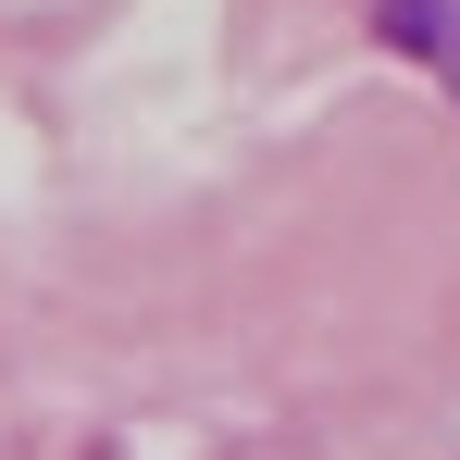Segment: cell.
Masks as SVG:
<instances>
[{
  "label": "cell",
  "mask_w": 460,
  "mask_h": 460,
  "mask_svg": "<svg viewBox=\"0 0 460 460\" xmlns=\"http://www.w3.org/2000/svg\"><path fill=\"white\" fill-rule=\"evenodd\" d=\"M385 38H398V50L460 100V0H385Z\"/></svg>",
  "instance_id": "cell-1"
}]
</instances>
